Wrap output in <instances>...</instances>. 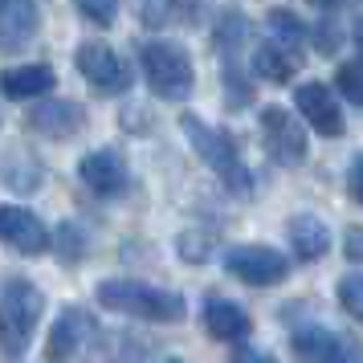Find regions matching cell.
<instances>
[{"label":"cell","mask_w":363,"mask_h":363,"mask_svg":"<svg viewBox=\"0 0 363 363\" xmlns=\"http://www.w3.org/2000/svg\"><path fill=\"white\" fill-rule=\"evenodd\" d=\"M41 311H45V298L33 281L13 278L0 294V351L9 359H17L29 351L33 343V330L41 323Z\"/></svg>","instance_id":"cell-1"},{"label":"cell","mask_w":363,"mask_h":363,"mask_svg":"<svg viewBox=\"0 0 363 363\" xmlns=\"http://www.w3.org/2000/svg\"><path fill=\"white\" fill-rule=\"evenodd\" d=\"M99 302L106 311L118 314H135V318H147V323H176L184 318V298L147 281H131V278H111L99 286Z\"/></svg>","instance_id":"cell-2"},{"label":"cell","mask_w":363,"mask_h":363,"mask_svg":"<svg viewBox=\"0 0 363 363\" xmlns=\"http://www.w3.org/2000/svg\"><path fill=\"white\" fill-rule=\"evenodd\" d=\"M143 74H147V86L160 94V99L180 102L192 94L196 86V74H192V57L184 53V45L176 41H147L143 45Z\"/></svg>","instance_id":"cell-3"},{"label":"cell","mask_w":363,"mask_h":363,"mask_svg":"<svg viewBox=\"0 0 363 363\" xmlns=\"http://www.w3.org/2000/svg\"><path fill=\"white\" fill-rule=\"evenodd\" d=\"M180 127H184V135H188V143L200 151V160L213 167L220 180L229 184V188H237L241 196L249 192V172H245V164H241V155H237V143H233L225 131H213L204 118H196V115H184L180 118Z\"/></svg>","instance_id":"cell-4"},{"label":"cell","mask_w":363,"mask_h":363,"mask_svg":"<svg viewBox=\"0 0 363 363\" xmlns=\"http://www.w3.org/2000/svg\"><path fill=\"white\" fill-rule=\"evenodd\" d=\"M262 143L269 151V160L294 167L306 160V131L286 106H265L262 111Z\"/></svg>","instance_id":"cell-5"},{"label":"cell","mask_w":363,"mask_h":363,"mask_svg":"<svg viewBox=\"0 0 363 363\" xmlns=\"http://www.w3.org/2000/svg\"><path fill=\"white\" fill-rule=\"evenodd\" d=\"M225 269L245 286H278L290 274V262L269 245H237L225 253Z\"/></svg>","instance_id":"cell-6"},{"label":"cell","mask_w":363,"mask_h":363,"mask_svg":"<svg viewBox=\"0 0 363 363\" xmlns=\"http://www.w3.org/2000/svg\"><path fill=\"white\" fill-rule=\"evenodd\" d=\"M78 69H82L86 82L94 90H102V94H123L131 86V69L123 66V57L106 41H82L78 45Z\"/></svg>","instance_id":"cell-7"},{"label":"cell","mask_w":363,"mask_h":363,"mask_svg":"<svg viewBox=\"0 0 363 363\" xmlns=\"http://www.w3.org/2000/svg\"><path fill=\"white\" fill-rule=\"evenodd\" d=\"M0 241L17 249V253H45L50 249V229L41 225V216L17 204L0 208Z\"/></svg>","instance_id":"cell-8"},{"label":"cell","mask_w":363,"mask_h":363,"mask_svg":"<svg viewBox=\"0 0 363 363\" xmlns=\"http://www.w3.org/2000/svg\"><path fill=\"white\" fill-rule=\"evenodd\" d=\"M294 102H298V111L306 115V123H311L314 131H323L327 139H339V135H343V111H339L335 94H330L323 82H302Z\"/></svg>","instance_id":"cell-9"},{"label":"cell","mask_w":363,"mask_h":363,"mask_svg":"<svg viewBox=\"0 0 363 363\" xmlns=\"http://www.w3.org/2000/svg\"><path fill=\"white\" fill-rule=\"evenodd\" d=\"M82 123H86V111L74 99H45L29 106V127L50 135V139H69V135L82 131Z\"/></svg>","instance_id":"cell-10"},{"label":"cell","mask_w":363,"mask_h":363,"mask_svg":"<svg viewBox=\"0 0 363 363\" xmlns=\"http://www.w3.org/2000/svg\"><path fill=\"white\" fill-rule=\"evenodd\" d=\"M41 29V9L37 0H0V50H21L29 45Z\"/></svg>","instance_id":"cell-11"},{"label":"cell","mask_w":363,"mask_h":363,"mask_svg":"<svg viewBox=\"0 0 363 363\" xmlns=\"http://www.w3.org/2000/svg\"><path fill=\"white\" fill-rule=\"evenodd\" d=\"M82 184L94 196H118L127 188V167L115 151H90L82 160Z\"/></svg>","instance_id":"cell-12"},{"label":"cell","mask_w":363,"mask_h":363,"mask_svg":"<svg viewBox=\"0 0 363 363\" xmlns=\"http://www.w3.org/2000/svg\"><path fill=\"white\" fill-rule=\"evenodd\" d=\"M204 327H208V335L220 339V343H241L249 330H253V323H249V314L241 311L237 302L213 294L204 302Z\"/></svg>","instance_id":"cell-13"},{"label":"cell","mask_w":363,"mask_h":363,"mask_svg":"<svg viewBox=\"0 0 363 363\" xmlns=\"http://www.w3.org/2000/svg\"><path fill=\"white\" fill-rule=\"evenodd\" d=\"M53 69L45 62H29V66H13L0 74V90H4V99H41V94H50L53 90Z\"/></svg>","instance_id":"cell-14"},{"label":"cell","mask_w":363,"mask_h":363,"mask_svg":"<svg viewBox=\"0 0 363 363\" xmlns=\"http://www.w3.org/2000/svg\"><path fill=\"white\" fill-rule=\"evenodd\" d=\"M286 237H290V249H294L298 262H314V257H323L330 249V229L311 213H298L290 216V225H286Z\"/></svg>","instance_id":"cell-15"},{"label":"cell","mask_w":363,"mask_h":363,"mask_svg":"<svg viewBox=\"0 0 363 363\" xmlns=\"http://www.w3.org/2000/svg\"><path fill=\"white\" fill-rule=\"evenodd\" d=\"M94 330V323H90V314L86 311H62V318H57V327H53V335H50V359L53 363H62V359H69L78 347H82V339Z\"/></svg>","instance_id":"cell-16"},{"label":"cell","mask_w":363,"mask_h":363,"mask_svg":"<svg viewBox=\"0 0 363 363\" xmlns=\"http://www.w3.org/2000/svg\"><path fill=\"white\" fill-rule=\"evenodd\" d=\"M253 69H257V78L281 86L298 74V53L290 45H281V41H265V45L253 50Z\"/></svg>","instance_id":"cell-17"},{"label":"cell","mask_w":363,"mask_h":363,"mask_svg":"<svg viewBox=\"0 0 363 363\" xmlns=\"http://www.w3.org/2000/svg\"><path fill=\"white\" fill-rule=\"evenodd\" d=\"M139 17L147 29H167L192 17V0H139Z\"/></svg>","instance_id":"cell-18"},{"label":"cell","mask_w":363,"mask_h":363,"mask_svg":"<svg viewBox=\"0 0 363 363\" xmlns=\"http://www.w3.org/2000/svg\"><path fill=\"white\" fill-rule=\"evenodd\" d=\"M318 363H363V343L355 335H330Z\"/></svg>","instance_id":"cell-19"},{"label":"cell","mask_w":363,"mask_h":363,"mask_svg":"<svg viewBox=\"0 0 363 363\" xmlns=\"http://www.w3.org/2000/svg\"><path fill=\"white\" fill-rule=\"evenodd\" d=\"M269 29H274L278 41L281 45H290V50H298V41L306 37V25H302L294 13H286V9H274V13H269Z\"/></svg>","instance_id":"cell-20"},{"label":"cell","mask_w":363,"mask_h":363,"mask_svg":"<svg viewBox=\"0 0 363 363\" xmlns=\"http://www.w3.org/2000/svg\"><path fill=\"white\" fill-rule=\"evenodd\" d=\"M339 302L355 323H363V274H343L339 278Z\"/></svg>","instance_id":"cell-21"},{"label":"cell","mask_w":363,"mask_h":363,"mask_svg":"<svg viewBox=\"0 0 363 363\" xmlns=\"http://www.w3.org/2000/svg\"><path fill=\"white\" fill-rule=\"evenodd\" d=\"M339 90H343V99H351L355 106H363V62H347L339 66Z\"/></svg>","instance_id":"cell-22"},{"label":"cell","mask_w":363,"mask_h":363,"mask_svg":"<svg viewBox=\"0 0 363 363\" xmlns=\"http://www.w3.org/2000/svg\"><path fill=\"white\" fill-rule=\"evenodd\" d=\"M74 4H78V13H82L86 21H94L102 29L118 17V0H74Z\"/></svg>","instance_id":"cell-23"},{"label":"cell","mask_w":363,"mask_h":363,"mask_svg":"<svg viewBox=\"0 0 363 363\" xmlns=\"http://www.w3.org/2000/svg\"><path fill=\"white\" fill-rule=\"evenodd\" d=\"M347 188H351V196L363 204V155L351 160V172H347Z\"/></svg>","instance_id":"cell-24"},{"label":"cell","mask_w":363,"mask_h":363,"mask_svg":"<svg viewBox=\"0 0 363 363\" xmlns=\"http://www.w3.org/2000/svg\"><path fill=\"white\" fill-rule=\"evenodd\" d=\"M347 253H351V262H359L363 257V229H351V237H347Z\"/></svg>","instance_id":"cell-25"},{"label":"cell","mask_w":363,"mask_h":363,"mask_svg":"<svg viewBox=\"0 0 363 363\" xmlns=\"http://www.w3.org/2000/svg\"><path fill=\"white\" fill-rule=\"evenodd\" d=\"M233 363H278V359H274V355H265V351H241Z\"/></svg>","instance_id":"cell-26"},{"label":"cell","mask_w":363,"mask_h":363,"mask_svg":"<svg viewBox=\"0 0 363 363\" xmlns=\"http://www.w3.org/2000/svg\"><path fill=\"white\" fill-rule=\"evenodd\" d=\"M355 45H359V50H363V17L355 21Z\"/></svg>","instance_id":"cell-27"},{"label":"cell","mask_w":363,"mask_h":363,"mask_svg":"<svg viewBox=\"0 0 363 363\" xmlns=\"http://www.w3.org/2000/svg\"><path fill=\"white\" fill-rule=\"evenodd\" d=\"M314 4H327V9H330V4H339V0H314Z\"/></svg>","instance_id":"cell-28"},{"label":"cell","mask_w":363,"mask_h":363,"mask_svg":"<svg viewBox=\"0 0 363 363\" xmlns=\"http://www.w3.org/2000/svg\"><path fill=\"white\" fill-rule=\"evenodd\" d=\"M167 363H180V359H167Z\"/></svg>","instance_id":"cell-29"}]
</instances>
